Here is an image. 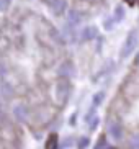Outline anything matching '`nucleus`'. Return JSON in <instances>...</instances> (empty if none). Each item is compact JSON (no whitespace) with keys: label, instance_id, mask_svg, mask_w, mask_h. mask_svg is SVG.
<instances>
[{"label":"nucleus","instance_id":"nucleus-1","mask_svg":"<svg viewBox=\"0 0 139 149\" xmlns=\"http://www.w3.org/2000/svg\"><path fill=\"white\" fill-rule=\"evenodd\" d=\"M138 41H139V33L136 30L129 31V35H128L126 41H124V44H123V48H121V57H128V56H129V54L136 49Z\"/></svg>","mask_w":139,"mask_h":149},{"label":"nucleus","instance_id":"nucleus-2","mask_svg":"<svg viewBox=\"0 0 139 149\" xmlns=\"http://www.w3.org/2000/svg\"><path fill=\"white\" fill-rule=\"evenodd\" d=\"M56 92H57L59 103H65L67 98H69V92H70V84L67 82V79L59 80V84H57V87H56Z\"/></svg>","mask_w":139,"mask_h":149},{"label":"nucleus","instance_id":"nucleus-3","mask_svg":"<svg viewBox=\"0 0 139 149\" xmlns=\"http://www.w3.org/2000/svg\"><path fill=\"white\" fill-rule=\"evenodd\" d=\"M65 7H67V5H65V0H57L51 8H52V12H54L56 15H62L65 12Z\"/></svg>","mask_w":139,"mask_h":149},{"label":"nucleus","instance_id":"nucleus-4","mask_svg":"<svg viewBox=\"0 0 139 149\" xmlns=\"http://www.w3.org/2000/svg\"><path fill=\"white\" fill-rule=\"evenodd\" d=\"M57 141H59L57 134L56 133H51L48 136V141H46V149H57Z\"/></svg>","mask_w":139,"mask_h":149},{"label":"nucleus","instance_id":"nucleus-5","mask_svg":"<svg viewBox=\"0 0 139 149\" xmlns=\"http://www.w3.org/2000/svg\"><path fill=\"white\" fill-rule=\"evenodd\" d=\"M59 74L62 75V77H69L70 74H72V64H70L69 61H65V62H62V66H61V69H59Z\"/></svg>","mask_w":139,"mask_h":149},{"label":"nucleus","instance_id":"nucleus-6","mask_svg":"<svg viewBox=\"0 0 139 149\" xmlns=\"http://www.w3.org/2000/svg\"><path fill=\"white\" fill-rule=\"evenodd\" d=\"M15 115L18 120H26L28 118V108L26 107H17L15 108Z\"/></svg>","mask_w":139,"mask_h":149},{"label":"nucleus","instance_id":"nucleus-7","mask_svg":"<svg viewBox=\"0 0 139 149\" xmlns=\"http://www.w3.org/2000/svg\"><path fill=\"white\" fill-rule=\"evenodd\" d=\"M83 40H93V38H95L97 36V30L93 26H90V28H85V30H83Z\"/></svg>","mask_w":139,"mask_h":149},{"label":"nucleus","instance_id":"nucleus-8","mask_svg":"<svg viewBox=\"0 0 139 149\" xmlns=\"http://www.w3.org/2000/svg\"><path fill=\"white\" fill-rule=\"evenodd\" d=\"M69 20H70V22H74V23H77L79 20H80V17H79V13H77V12H70Z\"/></svg>","mask_w":139,"mask_h":149},{"label":"nucleus","instance_id":"nucleus-9","mask_svg":"<svg viewBox=\"0 0 139 149\" xmlns=\"http://www.w3.org/2000/svg\"><path fill=\"white\" fill-rule=\"evenodd\" d=\"M101 100H103V93L100 92V93H98V95L95 97V103H97V102H101Z\"/></svg>","mask_w":139,"mask_h":149},{"label":"nucleus","instance_id":"nucleus-10","mask_svg":"<svg viewBox=\"0 0 139 149\" xmlns=\"http://www.w3.org/2000/svg\"><path fill=\"white\" fill-rule=\"evenodd\" d=\"M43 2H44V3H48L49 7H52V5H54V3L57 2V0H43Z\"/></svg>","mask_w":139,"mask_h":149},{"label":"nucleus","instance_id":"nucleus-11","mask_svg":"<svg viewBox=\"0 0 139 149\" xmlns=\"http://www.w3.org/2000/svg\"><path fill=\"white\" fill-rule=\"evenodd\" d=\"M124 2H128V3H129V5H134L136 2H138V0H124Z\"/></svg>","mask_w":139,"mask_h":149},{"label":"nucleus","instance_id":"nucleus-12","mask_svg":"<svg viewBox=\"0 0 139 149\" xmlns=\"http://www.w3.org/2000/svg\"><path fill=\"white\" fill-rule=\"evenodd\" d=\"M134 62H136V64H138V66H139V54H138V56H136V61H134Z\"/></svg>","mask_w":139,"mask_h":149},{"label":"nucleus","instance_id":"nucleus-13","mask_svg":"<svg viewBox=\"0 0 139 149\" xmlns=\"http://www.w3.org/2000/svg\"><path fill=\"white\" fill-rule=\"evenodd\" d=\"M111 149H118V148H111Z\"/></svg>","mask_w":139,"mask_h":149}]
</instances>
